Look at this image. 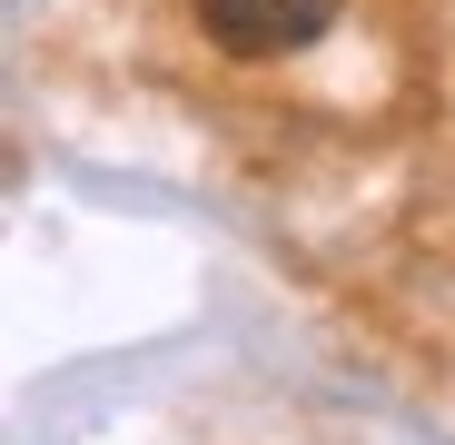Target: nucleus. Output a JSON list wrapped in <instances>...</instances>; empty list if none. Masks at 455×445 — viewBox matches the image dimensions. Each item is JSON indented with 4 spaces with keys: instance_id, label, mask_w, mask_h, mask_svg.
<instances>
[{
    "instance_id": "f257e3e1",
    "label": "nucleus",
    "mask_w": 455,
    "mask_h": 445,
    "mask_svg": "<svg viewBox=\"0 0 455 445\" xmlns=\"http://www.w3.org/2000/svg\"><path fill=\"white\" fill-rule=\"evenodd\" d=\"M327 20H337V0H198V30L228 60H297L327 40Z\"/></svg>"
}]
</instances>
